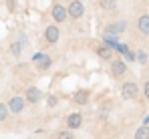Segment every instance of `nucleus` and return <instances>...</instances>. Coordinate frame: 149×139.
<instances>
[{
    "label": "nucleus",
    "instance_id": "nucleus-1",
    "mask_svg": "<svg viewBox=\"0 0 149 139\" xmlns=\"http://www.w3.org/2000/svg\"><path fill=\"white\" fill-rule=\"evenodd\" d=\"M50 18H52V22L56 24H65L69 20V14H67V6L65 4H61L58 0H54L52 2V6H50Z\"/></svg>",
    "mask_w": 149,
    "mask_h": 139
},
{
    "label": "nucleus",
    "instance_id": "nucleus-2",
    "mask_svg": "<svg viewBox=\"0 0 149 139\" xmlns=\"http://www.w3.org/2000/svg\"><path fill=\"white\" fill-rule=\"evenodd\" d=\"M121 97L125 101H137L139 99V85L135 81H125L121 85Z\"/></svg>",
    "mask_w": 149,
    "mask_h": 139
},
{
    "label": "nucleus",
    "instance_id": "nucleus-3",
    "mask_svg": "<svg viewBox=\"0 0 149 139\" xmlns=\"http://www.w3.org/2000/svg\"><path fill=\"white\" fill-rule=\"evenodd\" d=\"M6 107H8L10 115H20V113H24L26 101H24L22 95H12V97L6 101Z\"/></svg>",
    "mask_w": 149,
    "mask_h": 139
},
{
    "label": "nucleus",
    "instance_id": "nucleus-4",
    "mask_svg": "<svg viewBox=\"0 0 149 139\" xmlns=\"http://www.w3.org/2000/svg\"><path fill=\"white\" fill-rule=\"evenodd\" d=\"M125 30H127V20H115V22H109L105 24V28H103V34L105 36H119V34H123Z\"/></svg>",
    "mask_w": 149,
    "mask_h": 139
},
{
    "label": "nucleus",
    "instance_id": "nucleus-5",
    "mask_svg": "<svg viewBox=\"0 0 149 139\" xmlns=\"http://www.w3.org/2000/svg\"><path fill=\"white\" fill-rule=\"evenodd\" d=\"M67 14H69L71 20L83 18V16H85V4H83V0H71V2L67 4Z\"/></svg>",
    "mask_w": 149,
    "mask_h": 139
},
{
    "label": "nucleus",
    "instance_id": "nucleus-6",
    "mask_svg": "<svg viewBox=\"0 0 149 139\" xmlns=\"http://www.w3.org/2000/svg\"><path fill=\"white\" fill-rule=\"evenodd\" d=\"M127 61L125 59H113L111 61V67H109V75L113 77V79H121L123 75H127Z\"/></svg>",
    "mask_w": 149,
    "mask_h": 139
},
{
    "label": "nucleus",
    "instance_id": "nucleus-7",
    "mask_svg": "<svg viewBox=\"0 0 149 139\" xmlns=\"http://www.w3.org/2000/svg\"><path fill=\"white\" fill-rule=\"evenodd\" d=\"M42 38H45L47 45H56L58 38H61V28H58L56 24H49V26H45Z\"/></svg>",
    "mask_w": 149,
    "mask_h": 139
},
{
    "label": "nucleus",
    "instance_id": "nucleus-8",
    "mask_svg": "<svg viewBox=\"0 0 149 139\" xmlns=\"http://www.w3.org/2000/svg\"><path fill=\"white\" fill-rule=\"evenodd\" d=\"M71 101H73L74 105H79V107H85V105H89V101H91V91L81 87V89L73 91V95H71Z\"/></svg>",
    "mask_w": 149,
    "mask_h": 139
},
{
    "label": "nucleus",
    "instance_id": "nucleus-9",
    "mask_svg": "<svg viewBox=\"0 0 149 139\" xmlns=\"http://www.w3.org/2000/svg\"><path fill=\"white\" fill-rule=\"evenodd\" d=\"M65 121H67V129L74 133L77 129L83 127V121H85V119H83V113H69Z\"/></svg>",
    "mask_w": 149,
    "mask_h": 139
},
{
    "label": "nucleus",
    "instance_id": "nucleus-10",
    "mask_svg": "<svg viewBox=\"0 0 149 139\" xmlns=\"http://www.w3.org/2000/svg\"><path fill=\"white\" fill-rule=\"evenodd\" d=\"M22 97H24L26 103H32V105H36V103H40V101H42V97H45V95H42V91H40L38 87H28V89L24 91V95H22Z\"/></svg>",
    "mask_w": 149,
    "mask_h": 139
},
{
    "label": "nucleus",
    "instance_id": "nucleus-11",
    "mask_svg": "<svg viewBox=\"0 0 149 139\" xmlns=\"http://www.w3.org/2000/svg\"><path fill=\"white\" fill-rule=\"evenodd\" d=\"M137 32L141 36L149 38V12H141L137 16Z\"/></svg>",
    "mask_w": 149,
    "mask_h": 139
},
{
    "label": "nucleus",
    "instance_id": "nucleus-12",
    "mask_svg": "<svg viewBox=\"0 0 149 139\" xmlns=\"http://www.w3.org/2000/svg\"><path fill=\"white\" fill-rule=\"evenodd\" d=\"M95 54L99 57L101 61H113V48L111 46H107L105 43H99V45L95 46Z\"/></svg>",
    "mask_w": 149,
    "mask_h": 139
},
{
    "label": "nucleus",
    "instance_id": "nucleus-13",
    "mask_svg": "<svg viewBox=\"0 0 149 139\" xmlns=\"http://www.w3.org/2000/svg\"><path fill=\"white\" fill-rule=\"evenodd\" d=\"M97 6L105 12H115L119 8V0H97Z\"/></svg>",
    "mask_w": 149,
    "mask_h": 139
},
{
    "label": "nucleus",
    "instance_id": "nucleus-14",
    "mask_svg": "<svg viewBox=\"0 0 149 139\" xmlns=\"http://www.w3.org/2000/svg\"><path fill=\"white\" fill-rule=\"evenodd\" d=\"M8 48H10V54H12V57H16V59H20V57H22V52H24V45H22L18 38L10 41V46H8Z\"/></svg>",
    "mask_w": 149,
    "mask_h": 139
},
{
    "label": "nucleus",
    "instance_id": "nucleus-15",
    "mask_svg": "<svg viewBox=\"0 0 149 139\" xmlns=\"http://www.w3.org/2000/svg\"><path fill=\"white\" fill-rule=\"evenodd\" d=\"M133 139H149V125H141V127H137Z\"/></svg>",
    "mask_w": 149,
    "mask_h": 139
},
{
    "label": "nucleus",
    "instance_id": "nucleus-16",
    "mask_svg": "<svg viewBox=\"0 0 149 139\" xmlns=\"http://www.w3.org/2000/svg\"><path fill=\"white\" fill-rule=\"evenodd\" d=\"M50 67H52V59H50V57H47V59H42L40 63H36V69L40 71V73H45V71H49Z\"/></svg>",
    "mask_w": 149,
    "mask_h": 139
},
{
    "label": "nucleus",
    "instance_id": "nucleus-17",
    "mask_svg": "<svg viewBox=\"0 0 149 139\" xmlns=\"http://www.w3.org/2000/svg\"><path fill=\"white\" fill-rule=\"evenodd\" d=\"M8 117H10V111H8L6 103H4V101H0V123L8 121Z\"/></svg>",
    "mask_w": 149,
    "mask_h": 139
},
{
    "label": "nucleus",
    "instance_id": "nucleus-18",
    "mask_svg": "<svg viewBox=\"0 0 149 139\" xmlns=\"http://www.w3.org/2000/svg\"><path fill=\"white\" fill-rule=\"evenodd\" d=\"M54 139H74V133L73 131H69V129H63V131H58Z\"/></svg>",
    "mask_w": 149,
    "mask_h": 139
},
{
    "label": "nucleus",
    "instance_id": "nucleus-19",
    "mask_svg": "<svg viewBox=\"0 0 149 139\" xmlns=\"http://www.w3.org/2000/svg\"><path fill=\"white\" fill-rule=\"evenodd\" d=\"M56 105H58V97H56V95H49V97H47V107H49V109H54Z\"/></svg>",
    "mask_w": 149,
    "mask_h": 139
},
{
    "label": "nucleus",
    "instance_id": "nucleus-20",
    "mask_svg": "<svg viewBox=\"0 0 149 139\" xmlns=\"http://www.w3.org/2000/svg\"><path fill=\"white\" fill-rule=\"evenodd\" d=\"M47 57H49L47 52H34V54L30 57V61H32V63L36 65V63H40V61H42V59H47Z\"/></svg>",
    "mask_w": 149,
    "mask_h": 139
},
{
    "label": "nucleus",
    "instance_id": "nucleus-21",
    "mask_svg": "<svg viewBox=\"0 0 149 139\" xmlns=\"http://www.w3.org/2000/svg\"><path fill=\"white\" fill-rule=\"evenodd\" d=\"M135 59L139 61V65H145V63H147V52H145V50H139V52L135 54Z\"/></svg>",
    "mask_w": 149,
    "mask_h": 139
},
{
    "label": "nucleus",
    "instance_id": "nucleus-22",
    "mask_svg": "<svg viewBox=\"0 0 149 139\" xmlns=\"http://www.w3.org/2000/svg\"><path fill=\"white\" fill-rule=\"evenodd\" d=\"M6 8H8L10 12H14V10H16V0H6Z\"/></svg>",
    "mask_w": 149,
    "mask_h": 139
},
{
    "label": "nucleus",
    "instance_id": "nucleus-23",
    "mask_svg": "<svg viewBox=\"0 0 149 139\" xmlns=\"http://www.w3.org/2000/svg\"><path fill=\"white\" fill-rule=\"evenodd\" d=\"M143 95H145V99L149 101V81H145V85H143Z\"/></svg>",
    "mask_w": 149,
    "mask_h": 139
}]
</instances>
